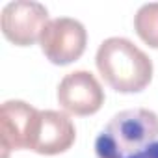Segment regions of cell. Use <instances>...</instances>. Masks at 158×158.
<instances>
[{
	"mask_svg": "<svg viewBox=\"0 0 158 158\" xmlns=\"http://www.w3.org/2000/svg\"><path fill=\"white\" fill-rule=\"evenodd\" d=\"M97 158H158V115L147 108L115 114L95 139Z\"/></svg>",
	"mask_w": 158,
	"mask_h": 158,
	"instance_id": "1",
	"label": "cell"
},
{
	"mask_svg": "<svg viewBox=\"0 0 158 158\" xmlns=\"http://www.w3.org/2000/svg\"><path fill=\"white\" fill-rule=\"evenodd\" d=\"M104 82L117 93H139L152 78L151 58L125 37H108L95 56Z\"/></svg>",
	"mask_w": 158,
	"mask_h": 158,
	"instance_id": "2",
	"label": "cell"
},
{
	"mask_svg": "<svg viewBox=\"0 0 158 158\" xmlns=\"http://www.w3.org/2000/svg\"><path fill=\"white\" fill-rule=\"evenodd\" d=\"M39 45L50 63L69 65L84 54L88 45V32L80 21L58 17L48 21L41 34Z\"/></svg>",
	"mask_w": 158,
	"mask_h": 158,
	"instance_id": "3",
	"label": "cell"
},
{
	"mask_svg": "<svg viewBox=\"0 0 158 158\" xmlns=\"http://www.w3.org/2000/svg\"><path fill=\"white\" fill-rule=\"evenodd\" d=\"M4 37L17 47H30L48 24V11L43 4L32 0H15L2 10L0 17Z\"/></svg>",
	"mask_w": 158,
	"mask_h": 158,
	"instance_id": "4",
	"label": "cell"
},
{
	"mask_svg": "<svg viewBox=\"0 0 158 158\" xmlns=\"http://www.w3.org/2000/svg\"><path fill=\"white\" fill-rule=\"evenodd\" d=\"M58 102L73 115H93L104 104V91L89 71H74L61 78L58 86Z\"/></svg>",
	"mask_w": 158,
	"mask_h": 158,
	"instance_id": "5",
	"label": "cell"
},
{
	"mask_svg": "<svg viewBox=\"0 0 158 158\" xmlns=\"http://www.w3.org/2000/svg\"><path fill=\"white\" fill-rule=\"evenodd\" d=\"M76 130L67 114L56 110H39L30 138V151L37 154H60L71 149Z\"/></svg>",
	"mask_w": 158,
	"mask_h": 158,
	"instance_id": "6",
	"label": "cell"
},
{
	"mask_svg": "<svg viewBox=\"0 0 158 158\" xmlns=\"http://www.w3.org/2000/svg\"><path fill=\"white\" fill-rule=\"evenodd\" d=\"M37 112L24 101H6L0 110V134H2L4 158L10 151L30 149V138Z\"/></svg>",
	"mask_w": 158,
	"mask_h": 158,
	"instance_id": "7",
	"label": "cell"
},
{
	"mask_svg": "<svg viewBox=\"0 0 158 158\" xmlns=\"http://www.w3.org/2000/svg\"><path fill=\"white\" fill-rule=\"evenodd\" d=\"M134 30L143 43L158 48V2L143 4L134 17Z\"/></svg>",
	"mask_w": 158,
	"mask_h": 158,
	"instance_id": "8",
	"label": "cell"
}]
</instances>
